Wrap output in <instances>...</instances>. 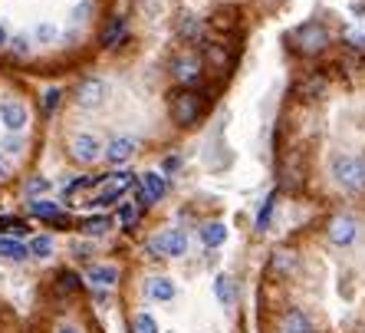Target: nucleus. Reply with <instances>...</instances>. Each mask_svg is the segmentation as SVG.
Here are the masks:
<instances>
[{
  "label": "nucleus",
  "instance_id": "f03ea898",
  "mask_svg": "<svg viewBox=\"0 0 365 333\" xmlns=\"http://www.w3.org/2000/svg\"><path fill=\"white\" fill-rule=\"evenodd\" d=\"M332 43L329 30H326L319 20H309V24H299L293 34H289V46L303 56H316V53H323L326 46Z\"/></svg>",
  "mask_w": 365,
  "mask_h": 333
},
{
  "label": "nucleus",
  "instance_id": "423d86ee",
  "mask_svg": "<svg viewBox=\"0 0 365 333\" xmlns=\"http://www.w3.org/2000/svg\"><path fill=\"white\" fill-rule=\"evenodd\" d=\"M69 155H73L79 165H93L102 159V142L93 132H76V136L69 139Z\"/></svg>",
  "mask_w": 365,
  "mask_h": 333
},
{
  "label": "nucleus",
  "instance_id": "c756f323",
  "mask_svg": "<svg viewBox=\"0 0 365 333\" xmlns=\"http://www.w3.org/2000/svg\"><path fill=\"white\" fill-rule=\"evenodd\" d=\"M293 254L289 251H280V254H273V271H280V274H287V271H293Z\"/></svg>",
  "mask_w": 365,
  "mask_h": 333
},
{
  "label": "nucleus",
  "instance_id": "393cba45",
  "mask_svg": "<svg viewBox=\"0 0 365 333\" xmlns=\"http://www.w3.org/2000/svg\"><path fill=\"white\" fill-rule=\"evenodd\" d=\"M7 50H10V56H17V60H24V56H30V36H26V34L10 36Z\"/></svg>",
  "mask_w": 365,
  "mask_h": 333
},
{
  "label": "nucleus",
  "instance_id": "72a5a7b5",
  "mask_svg": "<svg viewBox=\"0 0 365 333\" xmlns=\"http://www.w3.org/2000/svg\"><path fill=\"white\" fill-rule=\"evenodd\" d=\"M4 152H20V149H24V139H17V136H10V139H4Z\"/></svg>",
  "mask_w": 365,
  "mask_h": 333
},
{
  "label": "nucleus",
  "instance_id": "4468645a",
  "mask_svg": "<svg viewBox=\"0 0 365 333\" xmlns=\"http://www.w3.org/2000/svg\"><path fill=\"white\" fill-rule=\"evenodd\" d=\"M145 294H148V300H155V304H171V300L178 297V284L171 281V277H148Z\"/></svg>",
  "mask_w": 365,
  "mask_h": 333
},
{
  "label": "nucleus",
  "instance_id": "b1692460",
  "mask_svg": "<svg viewBox=\"0 0 365 333\" xmlns=\"http://www.w3.org/2000/svg\"><path fill=\"white\" fill-rule=\"evenodd\" d=\"M132 333H158V320H155L148 310L132 317Z\"/></svg>",
  "mask_w": 365,
  "mask_h": 333
},
{
  "label": "nucleus",
  "instance_id": "412c9836",
  "mask_svg": "<svg viewBox=\"0 0 365 333\" xmlns=\"http://www.w3.org/2000/svg\"><path fill=\"white\" fill-rule=\"evenodd\" d=\"M0 231H4V238H24L26 231H30V224H26L24 218L4 214V218H0Z\"/></svg>",
  "mask_w": 365,
  "mask_h": 333
},
{
  "label": "nucleus",
  "instance_id": "ddd939ff",
  "mask_svg": "<svg viewBox=\"0 0 365 333\" xmlns=\"http://www.w3.org/2000/svg\"><path fill=\"white\" fill-rule=\"evenodd\" d=\"M26 212L34 214V218H43V222H50V224H69L66 212H63L56 202H50V198H34V202L26 205Z\"/></svg>",
  "mask_w": 365,
  "mask_h": 333
},
{
  "label": "nucleus",
  "instance_id": "f704fd0d",
  "mask_svg": "<svg viewBox=\"0 0 365 333\" xmlns=\"http://www.w3.org/2000/svg\"><path fill=\"white\" fill-rule=\"evenodd\" d=\"M60 281H63V287L69 291V287H76V284H79V277H76V274H60Z\"/></svg>",
  "mask_w": 365,
  "mask_h": 333
},
{
  "label": "nucleus",
  "instance_id": "39448f33",
  "mask_svg": "<svg viewBox=\"0 0 365 333\" xmlns=\"http://www.w3.org/2000/svg\"><path fill=\"white\" fill-rule=\"evenodd\" d=\"M0 126L7 129V132H24L30 126V109L26 103L7 96V99H0Z\"/></svg>",
  "mask_w": 365,
  "mask_h": 333
},
{
  "label": "nucleus",
  "instance_id": "a878e982",
  "mask_svg": "<svg viewBox=\"0 0 365 333\" xmlns=\"http://www.w3.org/2000/svg\"><path fill=\"white\" fill-rule=\"evenodd\" d=\"M60 103H63V89H56V86H53V89H46V93H43V112H46V116H53V112L60 109Z\"/></svg>",
  "mask_w": 365,
  "mask_h": 333
},
{
  "label": "nucleus",
  "instance_id": "5701e85b",
  "mask_svg": "<svg viewBox=\"0 0 365 333\" xmlns=\"http://www.w3.org/2000/svg\"><path fill=\"white\" fill-rule=\"evenodd\" d=\"M26 251H30V257H50L53 254V238L50 234H36V238H30Z\"/></svg>",
  "mask_w": 365,
  "mask_h": 333
},
{
  "label": "nucleus",
  "instance_id": "1a4fd4ad",
  "mask_svg": "<svg viewBox=\"0 0 365 333\" xmlns=\"http://www.w3.org/2000/svg\"><path fill=\"white\" fill-rule=\"evenodd\" d=\"M201 69L204 66H201V60H197L195 53H181L178 60L171 63V76H175L187 89V86H195L197 79H201Z\"/></svg>",
  "mask_w": 365,
  "mask_h": 333
},
{
  "label": "nucleus",
  "instance_id": "2eb2a0df",
  "mask_svg": "<svg viewBox=\"0 0 365 333\" xmlns=\"http://www.w3.org/2000/svg\"><path fill=\"white\" fill-rule=\"evenodd\" d=\"M86 281L93 284L96 291H109V287H115V284H119V267H115V264H96V267H89Z\"/></svg>",
  "mask_w": 365,
  "mask_h": 333
},
{
  "label": "nucleus",
  "instance_id": "dca6fc26",
  "mask_svg": "<svg viewBox=\"0 0 365 333\" xmlns=\"http://www.w3.org/2000/svg\"><path fill=\"white\" fill-rule=\"evenodd\" d=\"M214 294H217V300H221L224 307H234L237 304V284H234V277L230 274H217L214 277Z\"/></svg>",
  "mask_w": 365,
  "mask_h": 333
},
{
  "label": "nucleus",
  "instance_id": "473e14b6",
  "mask_svg": "<svg viewBox=\"0 0 365 333\" xmlns=\"http://www.w3.org/2000/svg\"><path fill=\"white\" fill-rule=\"evenodd\" d=\"M323 79H309V83H306V86H299V93H303V96H319V93H323Z\"/></svg>",
  "mask_w": 365,
  "mask_h": 333
},
{
  "label": "nucleus",
  "instance_id": "0eeeda50",
  "mask_svg": "<svg viewBox=\"0 0 365 333\" xmlns=\"http://www.w3.org/2000/svg\"><path fill=\"white\" fill-rule=\"evenodd\" d=\"M106 93H109V86L102 83L99 76H86L83 83L76 86V106L79 109H99L102 103H106Z\"/></svg>",
  "mask_w": 365,
  "mask_h": 333
},
{
  "label": "nucleus",
  "instance_id": "aec40b11",
  "mask_svg": "<svg viewBox=\"0 0 365 333\" xmlns=\"http://www.w3.org/2000/svg\"><path fill=\"white\" fill-rule=\"evenodd\" d=\"M0 257H7V261H26V257H30V251H26L24 241L4 238V234H0Z\"/></svg>",
  "mask_w": 365,
  "mask_h": 333
},
{
  "label": "nucleus",
  "instance_id": "9d476101",
  "mask_svg": "<svg viewBox=\"0 0 365 333\" xmlns=\"http://www.w3.org/2000/svg\"><path fill=\"white\" fill-rule=\"evenodd\" d=\"M135 152H138V142L132 136H115L109 146L102 149V155H106V162L109 165H128Z\"/></svg>",
  "mask_w": 365,
  "mask_h": 333
},
{
  "label": "nucleus",
  "instance_id": "9b49d317",
  "mask_svg": "<svg viewBox=\"0 0 365 333\" xmlns=\"http://www.w3.org/2000/svg\"><path fill=\"white\" fill-rule=\"evenodd\" d=\"M138 185H142V192H138V202H142V208H148L152 202L165 198V192H168V182H165L162 172H145L142 179H138Z\"/></svg>",
  "mask_w": 365,
  "mask_h": 333
},
{
  "label": "nucleus",
  "instance_id": "c9c22d12",
  "mask_svg": "<svg viewBox=\"0 0 365 333\" xmlns=\"http://www.w3.org/2000/svg\"><path fill=\"white\" fill-rule=\"evenodd\" d=\"M349 43H356V46H365V30H352V34H349Z\"/></svg>",
  "mask_w": 365,
  "mask_h": 333
},
{
  "label": "nucleus",
  "instance_id": "6e6552de",
  "mask_svg": "<svg viewBox=\"0 0 365 333\" xmlns=\"http://www.w3.org/2000/svg\"><path fill=\"white\" fill-rule=\"evenodd\" d=\"M326 234H329V241L336 244V248H349V244H356V238H359L356 214H336V218L329 222V228H326Z\"/></svg>",
  "mask_w": 365,
  "mask_h": 333
},
{
  "label": "nucleus",
  "instance_id": "20e7f679",
  "mask_svg": "<svg viewBox=\"0 0 365 333\" xmlns=\"http://www.w3.org/2000/svg\"><path fill=\"white\" fill-rule=\"evenodd\" d=\"M171 119H175V126L191 129L201 119V96L191 93V89H181V93L171 99Z\"/></svg>",
  "mask_w": 365,
  "mask_h": 333
},
{
  "label": "nucleus",
  "instance_id": "cd10ccee",
  "mask_svg": "<svg viewBox=\"0 0 365 333\" xmlns=\"http://www.w3.org/2000/svg\"><path fill=\"white\" fill-rule=\"evenodd\" d=\"M122 30H125V20H122V17H115V20H112V26H109V30L102 34V46H112V43H119Z\"/></svg>",
  "mask_w": 365,
  "mask_h": 333
},
{
  "label": "nucleus",
  "instance_id": "4c0bfd02",
  "mask_svg": "<svg viewBox=\"0 0 365 333\" xmlns=\"http://www.w3.org/2000/svg\"><path fill=\"white\" fill-rule=\"evenodd\" d=\"M56 333H83V330H79V327H60Z\"/></svg>",
  "mask_w": 365,
  "mask_h": 333
},
{
  "label": "nucleus",
  "instance_id": "bb28decb",
  "mask_svg": "<svg viewBox=\"0 0 365 333\" xmlns=\"http://www.w3.org/2000/svg\"><path fill=\"white\" fill-rule=\"evenodd\" d=\"M181 36L191 40V43H197L204 36V24L201 20H185V24H181Z\"/></svg>",
  "mask_w": 365,
  "mask_h": 333
},
{
  "label": "nucleus",
  "instance_id": "c85d7f7f",
  "mask_svg": "<svg viewBox=\"0 0 365 333\" xmlns=\"http://www.w3.org/2000/svg\"><path fill=\"white\" fill-rule=\"evenodd\" d=\"M138 208H142V205H135V202H122L119 218H122V224H125V228H132V224L138 222Z\"/></svg>",
  "mask_w": 365,
  "mask_h": 333
},
{
  "label": "nucleus",
  "instance_id": "7ed1b4c3",
  "mask_svg": "<svg viewBox=\"0 0 365 333\" xmlns=\"http://www.w3.org/2000/svg\"><path fill=\"white\" fill-rule=\"evenodd\" d=\"M187 234L181 228H165V231H158V234H152L148 238V254L152 257H185L187 254Z\"/></svg>",
  "mask_w": 365,
  "mask_h": 333
},
{
  "label": "nucleus",
  "instance_id": "2f4dec72",
  "mask_svg": "<svg viewBox=\"0 0 365 333\" xmlns=\"http://www.w3.org/2000/svg\"><path fill=\"white\" fill-rule=\"evenodd\" d=\"M270 212H273V195L267 198L264 208H260V214H257V228H260V231H264V228H267V222H270Z\"/></svg>",
  "mask_w": 365,
  "mask_h": 333
},
{
  "label": "nucleus",
  "instance_id": "a211bd4d",
  "mask_svg": "<svg viewBox=\"0 0 365 333\" xmlns=\"http://www.w3.org/2000/svg\"><path fill=\"white\" fill-rule=\"evenodd\" d=\"M79 231L93 234V238H102V234H109V231H112V218H109V214H93V218H83V222H79Z\"/></svg>",
  "mask_w": 365,
  "mask_h": 333
},
{
  "label": "nucleus",
  "instance_id": "4be33fe9",
  "mask_svg": "<svg viewBox=\"0 0 365 333\" xmlns=\"http://www.w3.org/2000/svg\"><path fill=\"white\" fill-rule=\"evenodd\" d=\"M34 36H36V43H43V46H50L56 36H60V26L53 24V20H40V24L34 26Z\"/></svg>",
  "mask_w": 365,
  "mask_h": 333
},
{
  "label": "nucleus",
  "instance_id": "e433bc0d",
  "mask_svg": "<svg viewBox=\"0 0 365 333\" xmlns=\"http://www.w3.org/2000/svg\"><path fill=\"white\" fill-rule=\"evenodd\" d=\"M7 43H10V30H7V24L0 20V46H7Z\"/></svg>",
  "mask_w": 365,
  "mask_h": 333
},
{
  "label": "nucleus",
  "instance_id": "f257e3e1",
  "mask_svg": "<svg viewBox=\"0 0 365 333\" xmlns=\"http://www.w3.org/2000/svg\"><path fill=\"white\" fill-rule=\"evenodd\" d=\"M329 179L349 192V195H362L365 192V159L356 152H336L329 159Z\"/></svg>",
  "mask_w": 365,
  "mask_h": 333
},
{
  "label": "nucleus",
  "instance_id": "f8f14e48",
  "mask_svg": "<svg viewBox=\"0 0 365 333\" xmlns=\"http://www.w3.org/2000/svg\"><path fill=\"white\" fill-rule=\"evenodd\" d=\"M277 333H316V327L306 310L289 307V310H283V317L277 320Z\"/></svg>",
  "mask_w": 365,
  "mask_h": 333
},
{
  "label": "nucleus",
  "instance_id": "f3484780",
  "mask_svg": "<svg viewBox=\"0 0 365 333\" xmlns=\"http://www.w3.org/2000/svg\"><path fill=\"white\" fill-rule=\"evenodd\" d=\"M201 241H204V248H221L224 241H227V224L224 222H207L201 224Z\"/></svg>",
  "mask_w": 365,
  "mask_h": 333
},
{
  "label": "nucleus",
  "instance_id": "58836bf2",
  "mask_svg": "<svg viewBox=\"0 0 365 333\" xmlns=\"http://www.w3.org/2000/svg\"><path fill=\"white\" fill-rule=\"evenodd\" d=\"M7 179V165H4V159H0V182Z\"/></svg>",
  "mask_w": 365,
  "mask_h": 333
},
{
  "label": "nucleus",
  "instance_id": "7c9ffc66",
  "mask_svg": "<svg viewBox=\"0 0 365 333\" xmlns=\"http://www.w3.org/2000/svg\"><path fill=\"white\" fill-rule=\"evenodd\" d=\"M46 188H50V179H43V175H34V179L26 182V195H30V198H34V195H43Z\"/></svg>",
  "mask_w": 365,
  "mask_h": 333
},
{
  "label": "nucleus",
  "instance_id": "6ab92c4d",
  "mask_svg": "<svg viewBox=\"0 0 365 333\" xmlns=\"http://www.w3.org/2000/svg\"><path fill=\"white\" fill-rule=\"evenodd\" d=\"M122 195H125V188H119L115 182H112V175H109V182H106V192H102V195H96L89 205H93V208H112L115 202H122Z\"/></svg>",
  "mask_w": 365,
  "mask_h": 333
}]
</instances>
